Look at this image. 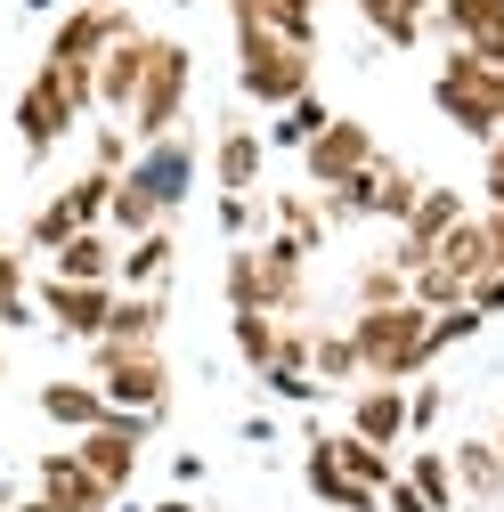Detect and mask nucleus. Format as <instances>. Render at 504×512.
I'll list each match as a JSON object with an SVG mask.
<instances>
[{
  "instance_id": "nucleus-1",
  "label": "nucleus",
  "mask_w": 504,
  "mask_h": 512,
  "mask_svg": "<svg viewBox=\"0 0 504 512\" xmlns=\"http://www.w3.org/2000/svg\"><path fill=\"white\" fill-rule=\"evenodd\" d=\"M220 285H228V317H236V309L301 317V309H309V252L285 244V236H269V244H236L228 269H220Z\"/></svg>"
},
{
  "instance_id": "nucleus-2",
  "label": "nucleus",
  "mask_w": 504,
  "mask_h": 512,
  "mask_svg": "<svg viewBox=\"0 0 504 512\" xmlns=\"http://www.w3.org/2000/svg\"><path fill=\"white\" fill-rule=\"evenodd\" d=\"M350 342L366 382H415L431 366V309L391 301V309H350Z\"/></svg>"
},
{
  "instance_id": "nucleus-3",
  "label": "nucleus",
  "mask_w": 504,
  "mask_h": 512,
  "mask_svg": "<svg viewBox=\"0 0 504 512\" xmlns=\"http://www.w3.org/2000/svg\"><path fill=\"white\" fill-rule=\"evenodd\" d=\"M431 106L448 114V131H464V139H504V74L496 66H480L472 49H448L439 57V74H431Z\"/></svg>"
},
{
  "instance_id": "nucleus-4",
  "label": "nucleus",
  "mask_w": 504,
  "mask_h": 512,
  "mask_svg": "<svg viewBox=\"0 0 504 512\" xmlns=\"http://www.w3.org/2000/svg\"><path fill=\"white\" fill-rule=\"evenodd\" d=\"M236 90L252 106H293L318 90V49H301V41H277V33H236Z\"/></svg>"
},
{
  "instance_id": "nucleus-5",
  "label": "nucleus",
  "mask_w": 504,
  "mask_h": 512,
  "mask_svg": "<svg viewBox=\"0 0 504 512\" xmlns=\"http://www.w3.org/2000/svg\"><path fill=\"white\" fill-rule=\"evenodd\" d=\"M187 82H196V57H187V41H155L147 57V82H139V106H131V139L155 147L179 131V114H187Z\"/></svg>"
},
{
  "instance_id": "nucleus-6",
  "label": "nucleus",
  "mask_w": 504,
  "mask_h": 512,
  "mask_svg": "<svg viewBox=\"0 0 504 512\" xmlns=\"http://www.w3.org/2000/svg\"><path fill=\"white\" fill-rule=\"evenodd\" d=\"M196 139L187 131H171V139H155V147H139L131 155V171H122V196H139L155 220H171L179 204H187V187H196Z\"/></svg>"
},
{
  "instance_id": "nucleus-7",
  "label": "nucleus",
  "mask_w": 504,
  "mask_h": 512,
  "mask_svg": "<svg viewBox=\"0 0 504 512\" xmlns=\"http://www.w3.org/2000/svg\"><path fill=\"white\" fill-rule=\"evenodd\" d=\"M98 391L114 415H163L171 407V366L163 350H122V342H98Z\"/></svg>"
},
{
  "instance_id": "nucleus-8",
  "label": "nucleus",
  "mask_w": 504,
  "mask_h": 512,
  "mask_svg": "<svg viewBox=\"0 0 504 512\" xmlns=\"http://www.w3.org/2000/svg\"><path fill=\"white\" fill-rule=\"evenodd\" d=\"M301 163H309V187H318V196H334V187H350V179H366L374 163H383V139H374L358 114H334L326 131L309 139Z\"/></svg>"
},
{
  "instance_id": "nucleus-9",
  "label": "nucleus",
  "mask_w": 504,
  "mask_h": 512,
  "mask_svg": "<svg viewBox=\"0 0 504 512\" xmlns=\"http://www.w3.org/2000/svg\"><path fill=\"white\" fill-rule=\"evenodd\" d=\"M41 326H57L66 342H106V317H114V285H66V277H41L33 285Z\"/></svg>"
},
{
  "instance_id": "nucleus-10",
  "label": "nucleus",
  "mask_w": 504,
  "mask_h": 512,
  "mask_svg": "<svg viewBox=\"0 0 504 512\" xmlns=\"http://www.w3.org/2000/svg\"><path fill=\"white\" fill-rule=\"evenodd\" d=\"M74 106H66V90H57V74L49 66H33L25 74V90H17V139H25V163H49L57 155V139L74 131Z\"/></svg>"
},
{
  "instance_id": "nucleus-11",
  "label": "nucleus",
  "mask_w": 504,
  "mask_h": 512,
  "mask_svg": "<svg viewBox=\"0 0 504 512\" xmlns=\"http://www.w3.org/2000/svg\"><path fill=\"white\" fill-rule=\"evenodd\" d=\"M122 33H139V25H131V9H114V0H82V9H66V17H57V33H49V49H41V57H66V66H98V57H106Z\"/></svg>"
},
{
  "instance_id": "nucleus-12",
  "label": "nucleus",
  "mask_w": 504,
  "mask_h": 512,
  "mask_svg": "<svg viewBox=\"0 0 504 512\" xmlns=\"http://www.w3.org/2000/svg\"><path fill=\"white\" fill-rule=\"evenodd\" d=\"M147 431H155V415H106L98 431H82L74 439V456L122 496V488H131V472H139V447H147Z\"/></svg>"
},
{
  "instance_id": "nucleus-13",
  "label": "nucleus",
  "mask_w": 504,
  "mask_h": 512,
  "mask_svg": "<svg viewBox=\"0 0 504 512\" xmlns=\"http://www.w3.org/2000/svg\"><path fill=\"white\" fill-rule=\"evenodd\" d=\"M464 220H472V204L456 196V187H439V179H431L423 196H415V212H407V228H399V252H391V261L415 277L431 252H439V236H448V228H464Z\"/></svg>"
},
{
  "instance_id": "nucleus-14",
  "label": "nucleus",
  "mask_w": 504,
  "mask_h": 512,
  "mask_svg": "<svg viewBox=\"0 0 504 512\" xmlns=\"http://www.w3.org/2000/svg\"><path fill=\"white\" fill-rule=\"evenodd\" d=\"M41 504L49 512H114V488L74 456V447H49L41 456Z\"/></svg>"
},
{
  "instance_id": "nucleus-15",
  "label": "nucleus",
  "mask_w": 504,
  "mask_h": 512,
  "mask_svg": "<svg viewBox=\"0 0 504 512\" xmlns=\"http://www.w3.org/2000/svg\"><path fill=\"white\" fill-rule=\"evenodd\" d=\"M147 57H155V33H122V41L98 57V114H122V122H131L139 82H147Z\"/></svg>"
},
{
  "instance_id": "nucleus-16",
  "label": "nucleus",
  "mask_w": 504,
  "mask_h": 512,
  "mask_svg": "<svg viewBox=\"0 0 504 512\" xmlns=\"http://www.w3.org/2000/svg\"><path fill=\"white\" fill-rule=\"evenodd\" d=\"M350 431L374 447H407V382H358L350 391Z\"/></svg>"
},
{
  "instance_id": "nucleus-17",
  "label": "nucleus",
  "mask_w": 504,
  "mask_h": 512,
  "mask_svg": "<svg viewBox=\"0 0 504 512\" xmlns=\"http://www.w3.org/2000/svg\"><path fill=\"white\" fill-rule=\"evenodd\" d=\"M261 163H269V139L252 131V122H228L220 147H212V187L220 196H252V187H261Z\"/></svg>"
},
{
  "instance_id": "nucleus-18",
  "label": "nucleus",
  "mask_w": 504,
  "mask_h": 512,
  "mask_svg": "<svg viewBox=\"0 0 504 512\" xmlns=\"http://www.w3.org/2000/svg\"><path fill=\"white\" fill-rule=\"evenodd\" d=\"M236 33H277V41H301L318 49V0H228Z\"/></svg>"
},
{
  "instance_id": "nucleus-19",
  "label": "nucleus",
  "mask_w": 504,
  "mask_h": 512,
  "mask_svg": "<svg viewBox=\"0 0 504 512\" xmlns=\"http://www.w3.org/2000/svg\"><path fill=\"white\" fill-rule=\"evenodd\" d=\"M33 407H41V423H57V431H98L114 407H106V391H98V382H41V391H33Z\"/></svg>"
},
{
  "instance_id": "nucleus-20",
  "label": "nucleus",
  "mask_w": 504,
  "mask_h": 512,
  "mask_svg": "<svg viewBox=\"0 0 504 512\" xmlns=\"http://www.w3.org/2000/svg\"><path fill=\"white\" fill-rule=\"evenodd\" d=\"M49 277H66V285H114V277H122V244H114V228H82V236L49 261Z\"/></svg>"
},
{
  "instance_id": "nucleus-21",
  "label": "nucleus",
  "mask_w": 504,
  "mask_h": 512,
  "mask_svg": "<svg viewBox=\"0 0 504 512\" xmlns=\"http://www.w3.org/2000/svg\"><path fill=\"white\" fill-rule=\"evenodd\" d=\"M171 269H179V236L155 228V236H139V244H122V277H114V293H163Z\"/></svg>"
},
{
  "instance_id": "nucleus-22",
  "label": "nucleus",
  "mask_w": 504,
  "mask_h": 512,
  "mask_svg": "<svg viewBox=\"0 0 504 512\" xmlns=\"http://www.w3.org/2000/svg\"><path fill=\"white\" fill-rule=\"evenodd\" d=\"M301 480H309V496H318V504H334V512H383V496H374V488H358V480H342V472H334V456H326V431H309Z\"/></svg>"
},
{
  "instance_id": "nucleus-23",
  "label": "nucleus",
  "mask_w": 504,
  "mask_h": 512,
  "mask_svg": "<svg viewBox=\"0 0 504 512\" xmlns=\"http://www.w3.org/2000/svg\"><path fill=\"white\" fill-rule=\"evenodd\" d=\"M431 261L439 269H448V277H464V293L496 269V244H488V212H472L464 228H448V236H439V252H431Z\"/></svg>"
},
{
  "instance_id": "nucleus-24",
  "label": "nucleus",
  "mask_w": 504,
  "mask_h": 512,
  "mask_svg": "<svg viewBox=\"0 0 504 512\" xmlns=\"http://www.w3.org/2000/svg\"><path fill=\"white\" fill-rule=\"evenodd\" d=\"M326 456H334V472H342V480H358V488H374V496L399 480L391 447H374V439H358V431H326Z\"/></svg>"
},
{
  "instance_id": "nucleus-25",
  "label": "nucleus",
  "mask_w": 504,
  "mask_h": 512,
  "mask_svg": "<svg viewBox=\"0 0 504 512\" xmlns=\"http://www.w3.org/2000/svg\"><path fill=\"white\" fill-rule=\"evenodd\" d=\"M163 293H114V317H106V342H122V350H155L163 342Z\"/></svg>"
},
{
  "instance_id": "nucleus-26",
  "label": "nucleus",
  "mask_w": 504,
  "mask_h": 512,
  "mask_svg": "<svg viewBox=\"0 0 504 512\" xmlns=\"http://www.w3.org/2000/svg\"><path fill=\"white\" fill-rule=\"evenodd\" d=\"M431 25L448 33V49H480L488 33H504V0H431Z\"/></svg>"
},
{
  "instance_id": "nucleus-27",
  "label": "nucleus",
  "mask_w": 504,
  "mask_h": 512,
  "mask_svg": "<svg viewBox=\"0 0 504 512\" xmlns=\"http://www.w3.org/2000/svg\"><path fill=\"white\" fill-rule=\"evenodd\" d=\"M448 464H456V496H464V504H496V496H504L496 439H464V447H448Z\"/></svg>"
},
{
  "instance_id": "nucleus-28",
  "label": "nucleus",
  "mask_w": 504,
  "mask_h": 512,
  "mask_svg": "<svg viewBox=\"0 0 504 512\" xmlns=\"http://www.w3.org/2000/svg\"><path fill=\"white\" fill-rule=\"evenodd\" d=\"M358 17L383 33L391 49H415V41L431 33V0H358Z\"/></svg>"
},
{
  "instance_id": "nucleus-29",
  "label": "nucleus",
  "mask_w": 504,
  "mask_h": 512,
  "mask_svg": "<svg viewBox=\"0 0 504 512\" xmlns=\"http://www.w3.org/2000/svg\"><path fill=\"white\" fill-rule=\"evenodd\" d=\"M326 122H334V106L318 98V90H309V98H293V106H277V122H269V147H293V155H309V139H318L326 131Z\"/></svg>"
},
{
  "instance_id": "nucleus-30",
  "label": "nucleus",
  "mask_w": 504,
  "mask_h": 512,
  "mask_svg": "<svg viewBox=\"0 0 504 512\" xmlns=\"http://www.w3.org/2000/svg\"><path fill=\"white\" fill-rule=\"evenodd\" d=\"M399 472L415 480V496H423L431 512H456V504H464V496H456V464H448V447H415Z\"/></svg>"
},
{
  "instance_id": "nucleus-31",
  "label": "nucleus",
  "mask_w": 504,
  "mask_h": 512,
  "mask_svg": "<svg viewBox=\"0 0 504 512\" xmlns=\"http://www.w3.org/2000/svg\"><path fill=\"white\" fill-rule=\"evenodd\" d=\"M326 228H334V220H326V204L309 196V187H285V196H277V236H285V244L318 252V244H326Z\"/></svg>"
},
{
  "instance_id": "nucleus-32",
  "label": "nucleus",
  "mask_w": 504,
  "mask_h": 512,
  "mask_svg": "<svg viewBox=\"0 0 504 512\" xmlns=\"http://www.w3.org/2000/svg\"><path fill=\"white\" fill-rule=\"evenodd\" d=\"M309 374H318L326 391H334V382H366V366H358V342H350V326H334V334H318V326H309Z\"/></svg>"
},
{
  "instance_id": "nucleus-33",
  "label": "nucleus",
  "mask_w": 504,
  "mask_h": 512,
  "mask_svg": "<svg viewBox=\"0 0 504 512\" xmlns=\"http://www.w3.org/2000/svg\"><path fill=\"white\" fill-rule=\"evenodd\" d=\"M17 326H41V309H33L25 252H9V244H0V334H17Z\"/></svg>"
},
{
  "instance_id": "nucleus-34",
  "label": "nucleus",
  "mask_w": 504,
  "mask_h": 512,
  "mask_svg": "<svg viewBox=\"0 0 504 512\" xmlns=\"http://www.w3.org/2000/svg\"><path fill=\"white\" fill-rule=\"evenodd\" d=\"M277 334H285V317H269V309H236V317H228V342H236V358H244L252 374L277 358Z\"/></svg>"
},
{
  "instance_id": "nucleus-35",
  "label": "nucleus",
  "mask_w": 504,
  "mask_h": 512,
  "mask_svg": "<svg viewBox=\"0 0 504 512\" xmlns=\"http://www.w3.org/2000/svg\"><path fill=\"white\" fill-rule=\"evenodd\" d=\"M74 236H82V220H74V204H66V196H49V204L25 220V252H49V261H57V252H66Z\"/></svg>"
},
{
  "instance_id": "nucleus-36",
  "label": "nucleus",
  "mask_w": 504,
  "mask_h": 512,
  "mask_svg": "<svg viewBox=\"0 0 504 512\" xmlns=\"http://www.w3.org/2000/svg\"><path fill=\"white\" fill-rule=\"evenodd\" d=\"M350 293H358V309H391V301H407V269L383 252V261H366V269L350 277Z\"/></svg>"
},
{
  "instance_id": "nucleus-37",
  "label": "nucleus",
  "mask_w": 504,
  "mask_h": 512,
  "mask_svg": "<svg viewBox=\"0 0 504 512\" xmlns=\"http://www.w3.org/2000/svg\"><path fill=\"white\" fill-rule=\"evenodd\" d=\"M114 187H122L114 171H82V179L66 187V204H74V220H82V228H106V212H114Z\"/></svg>"
},
{
  "instance_id": "nucleus-38",
  "label": "nucleus",
  "mask_w": 504,
  "mask_h": 512,
  "mask_svg": "<svg viewBox=\"0 0 504 512\" xmlns=\"http://www.w3.org/2000/svg\"><path fill=\"white\" fill-rule=\"evenodd\" d=\"M480 326H488V317H480L472 301H456V309H439V317H431V358H448V350H456V342H472Z\"/></svg>"
},
{
  "instance_id": "nucleus-39",
  "label": "nucleus",
  "mask_w": 504,
  "mask_h": 512,
  "mask_svg": "<svg viewBox=\"0 0 504 512\" xmlns=\"http://www.w3.org/2000/svg\"><path fill=\"white\" fill-rule=\"evenodd\" d=\"M439 415H448V391L439 382H407V439H423Z\"/></svg>"
},
{
  "instance_id": "nucleus-40",
  "label": "nucleus",
  "mask_w": 504,
  "mask_h": 512,
  "mask_svg": "<svg viewBox=\"0 0 504 512\" xmlns=\"http://www.w3.org/2000/svg\"><path fill=\"white\" fill-rule=\"evenodd\" d=\"M212 220H220V236H228V244H252V228H261V204H252V196H220V204H212Z\"/></svg>"
},
{
  "instance_id": "nucleus-41",
  "label": "nucleus",
  "mask_w": 504,
  "mask_h": 512,
  "mask_svg": "<svg viewBox=\"0 0 504 512\" xmlns=\"http://www.w3.org/2000/svg\"><path fill=\"white\" fill-rule=\"evenodd\" d=\"M131 155H139V147L122 139L114 122H106V131H90V171H114V179H122V171H131Z\"/></svg>"
},
{
  "instance_id": "nucleus-42",
  "label": "nucleus",
  "mask_w": 504,
  "mask_h": 512,
  "mask_svg": "<svg viewBox=\"0 0 504 512\" xmlns=\"http://www.w3.org/2000/svg\"><path fill=\"white\" fill-rule=\"evenodd\" d=\"M480 187H488V204H480V212L504 220V139H488V179H480Z\"/></svg>"
},
{
  "instance_id": "nucleus-43",
  "label": "nucleus",
  "mask_w": 504,
  "mask_h": 512,
  "mask_svg": "<svg viewBox=\"0 0 504 512\" xmlns=\"http://www.w3.org/2000/svg\"><path fill=\"white\" fill-rule=\"evenodd\" d=\"M464 301H472L480 317H504V269H488V277H480V285H472Z\"/></svg>"
},
{
  "instance_id": "nucleus-44",
  "label": "nucleus",
  "mask_w": 504,
  "mask_h": 512,
  "mask_svg": "<svg viewBox=\"0 0 504 512\" xmlns=\"http://www.w3.org/2000/svg\"><path fill=\"white\" fill-rule=\"evenodd\" d=\"M383 512H431V504H423V496H415V480H407V472H399V480H391V488H383Z\"/></svg>"
},
{
  "instance_id": "nucleus-45",
  "label": "nucleus",
  "mask_w": 504,
  "mask_h": 512,
  "mask_svg": "<svg viewBox=\"0 0 504 512\" xmlns=\"http://www.w3.org/2000/svg\"><path fill=\"white\" fill-rule=\"evenodd\" d=\"M171 480H179V488H196V480H204V456H187V447H179V456H171Z\"/></svg>"
},
{
  "instance_id": "nucleus-46",
  "label": "nucleus",
  "mask_w": 504,
  "mask_h": 512,
  "mask_svg": "<svg viewBox=\"0 0 504 512\" xmlns=\"http://www.w3.org/2000/svg\"><path fill=\"white\" fill-rule=\"evenodd\" d=\"M147 512H196V504H187V488H179V496H163V504H147Z\"/></svg>"
},
{
  "instance_id": "nucleus-47",
  "label": "nucleus",
  "mask_w": 504,
  "mask_h": 512,
  "mask_svg": "<svg viewBox=\"0 0 504 512\" xmlns=\"http://www.w3.org/2000/svg\"><path fill=\"white\" fill-rule=\"evenodd\" d=\"M488 244H496V269H504V220L488 212Z\"/></svg>"
},
{
  "instance_id": "nucleus-48",
  "label": "nucleus",
  "mask_w": 504,
  "mask_h": 512,
  "mask_svg": "<svg viewBox=\"0 0 504 512\" xmlns=\"http://www.w3.org/2000/svg\"><path fill=\"white\" fill-rule=\"evenodd\" d=\"M49 9H57V0H25V17H49Z\"/></svg>"
},
{
  "instance_id": "nucleus-49",
  "label": "nucleus",
  "mask_w": 504,
  "mask_h": 512,
  "mask_svg": "<svg viewBox=\"0 0 504 512\" xmlns=\"http://www.w3.org/2000/svg\"><path fill=\"white\" fill-rule=\"evenodd\" d=\"M9 512H49V504H41V496H25V504H9Z\"/></svg>"
},
{
  "instance_id": "nucleus-50",
  "label": "nucleus",
  "mask_w": 504,
  "mask_h": 512,
  "mask_svg": "<svg viewBox=\"0 0 504 512\" xmlns=\"http://www.w3.org/2000/svg\"><path fill=\"white\" fill-rule=\"evenodd\" d=\"M496 464H504V415H496Z\"/></svg>"
},
{
  "instance_id": "nucleus-51",
  "label": "nucleus",
  "mask_w": 504,
  "mask_h": 512,
  "mask_svg": "<svg viewBox=\"0 0 504 512\" xmlns=\"http://www.w3.org/2000/svg\"><path fill=\"white\" fill-rule=\"evenodd\" d=\"M0 382H9V358H0Z\"/></svg>"
},
{
  "instance_id": "nucleus-52",
  "label": "nucleus",
  "mask_w": 504,
  "mask_h": 512,
  "mask_svg": "<svg viewBox=\"0 0 504 512\" xmlns=\"http://www.w3.org/2000/svg\"><path fill=\"white\" fill-rule=\"evenodd\" d=\"M122 512H139V504H122Z\"/></svg>"
}]
</instances>
